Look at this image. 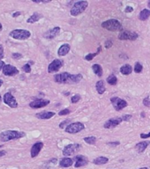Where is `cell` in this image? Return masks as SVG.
<instances>
[{
	"mask_svg": "<svg viewBox=\"0 0 150 169\" xmlns=\"http://www.w3.org/2000/svg\"><path fill=\"white\" fill-rule=\"evenodd\" d=\"M102 27L107 29L111 32H117V31H121L123 29V26L121 23L117 19H109L102 23Z\"/></svg>",
	"mask_w": 150,
	"mask_h": 169,
	"instance_id": "3",
	"label": "cell"
},
{
	"mask_svg": "<svg viewBox=\"0 0 150 169\" xmlns=\"http://www.w3.org/2000/svg\"><path fill=\"white\" fill-rule=\"evenodd\" d=\"M88 5V1H79L74 3V5H73V7L71 9V15L72 16H78L80 13H82L84 11L87 9Z\"/></svg>",
	"mask_w": 150,
	"mask_h": 169,
	"instance_id": "4",
	"label": "cell"
},
{
	"mask_svg": "<svg viewBox=\"0 0 150 169\" xmlns=\"http://www.w3.org/2000/svg\"><path fill=\"white\" fill-rule=\"evenodd\" d=\"M143 104H144V106H146V107H150V98L149 97H146V98L143 100Z\"/></svg>",
	"mask_w": 150,
	"mask_h": 169,
	"instance_id": "36",
	"label": "cell"
},
{
	"mask_svg": "<svg viewBox=\"0 0 150 169\" xmlns=\"http://www.w3.org/2000/svg\"><path fill=\"white\" fill-rule=\"evenodd\" d=\"M92 70H93L94 73L96 74L99 78H101V77L102 76V66H101L100 64H94V65L92 66Z\"/></svg>",
	"mask_w": 150,
	"mask_h": 169,
	"instance_id": "27",
	"label": "cell"
},
{
	"mask_svg": "<svg viewBox=\"0 0 150 169\" xmlns=\"http://www.w3.org/2000/svg\"><path fill=\"white\" fill-rule=\"evenodd\" d=\"M42 147H43V143H42V142H38V143H35V144H34L33 146H32V148H31V152H30L31 157L32 158H35L39 154V152H41Z\"/></svg>",
	"mask_w": 150,
	"mask_h": 169,
	"instance_id": "17",
	"label": "cell"
},
{
	"mask_svg": "<svg viewBox=\"0 0 150 169\" xmlns=\"http://www.w3.org/2000/svg\"><path fill=\"white\" fill-rule=\"evenodd\" d=\"M0 102H1V96H0Z\"/></svg>",
	"mask_w": 150,
	"mask_h": 169,
	"instance_id": "52",
	"label": "cell"
},
{
	"mask_svg": "<svg viewBox=\"0 0 150 169\" xmlns=\"http://www.w3.org/2000/svg\"><path fill=\"white\" fill-rule=\"evenodd\" d=\"M12 57L14 59H20L22 57V55L21 54H19V53H14V54H12Z\"/></svg>",
	"mask_w": 150,
	"mask_h": 169,
	"instance_id": "39",
	"label": "cell"
},
{
	"mask_svg": "<svg viewBox=\"0 0 150 169\" xmlns=\"http://www.w3.org/2000/svg\"><path fill=\"white\" fill-rule=\"evenodd\" d=\"M80 147H81V145L79 144H68L63 150V155H65V156H72V155H73L77 152H79Z\"/></svg>",
	"mask_w": 150,
	"mask_h": 169,
	"instance_id": "9",
	"label": "cell"
},
{
	"mask_svg": "<svg viewBox=\"0 0 150 169\" xmlns=\"http://www.w3.org/2000/svg\"><path fill=\"white\" fill-rule=\"evenodd\" d=\"M2 147H3V146H2V145H0V148H2Z\"/></svg>",
	"mask_w": 150,
	"mask_h": 169,
	"instance_id": "51",
	"label": "cell"
},
{
	"mask_svg": "<svg viewBox=\"0 0 150 169\" xmlns=\"http://www.w3.org/2000/svg\"><path fill=\"white\" fill-rule=\"evenodd\" d=\"M148 6H149V7H150V1H149V2H148Z\"/></svg>",
	"mask_w": 150,
	"mask_h": 169,
	"instance_id": "50",
	"label": "cell"
},
{
	"mask_svg": "<svg viewBox=\"0 0 150 169\" xmlns=\"http://www.w3.org/2000/svg\"><path fill=\"white\" fill-rule=\"evenodd\" d=\"M99 53L98 52H95V53H93V54H88V55H87L86 57H85V60H87V61H91L95 56H97Z\"/></svg>",
	"mask_w": 150,
	"mask_h": 169,
	"instance_id": "32",
	"label": "cell"
},
{
	"mask_svg": "<svg viewBox=\"0 0 150 169\" xmlns=\"http://www.w3.org/2000/svg\"><path fill=\"white\" fill-rule=\"evenodd\" d=\"M149 144L150 141H142V142H140V143H138L135 145V149L139 153H142L148 148V146L149 145Z\"/></svg>",
	"mask_w": 150,
	"mask_h": 169,
	"instance_id": "20",
	"label": "cell"
},
{
	"mask_svg": "<svg viewBox=\"0 0 150 169\" xmlns=\"http://www.w3.org/2000/svg\"><path fill=\"white\" fill-rule=\"evenodd\" d=\"M84 141L88 144H95L96 143V138L95 136H87L84 137Z\"/></svg>",
	"mask_w": 150,
	"mask_h": 169,
	"instance_id": "29",
	"label": "cell"
},
{
	"mask_svg": "<svg viewBox=\"0 0 150 169\" xmlns=\"http://www.w3.org/2000/svg\"><path fill=\"white\" fill-rule=\"evenodd\" d=\"M112 45H113V42H111L110 40H109V41H106V42H105L104 47L108 50V49H110V48L112 47Z\"/></svg>",
	"mask_w": 150,
	"mask_h": 169,
	"instance_id": "37",
	"label": "cell"
},
{
	"mask_svg": "<svg viewBox=\"0 0 150 169\" xmlns=\"http://www.w3.org/2000/svg\"><path fill=\"white\" fill-rule=\"evenodd\" d=\"M83 76L81 74H70L68 72H63L57 74L54 77L55 82L59 84H70V83H79Z\"/></svg>",
	"mask_w": 150,
	"mask_h": 169,
	"instance_id": "1",
	"label": "cell"
},
{
	"mask_svg": "<svg viewBox=\"0 0 150 169\" xmlns=\"http://www.w3.org/2000/svg\"><path fill=\"white\" fill-rule=\"evenodd\" d=\"M60 32V27L59 26H56V27H53L50 30H48L45 34H43V37L46 38V39H53L55 38L56 36H58Z\"/></svg>",
	"mask_w": 150,
	"mask_h": 169,
	"instance_id": "16",
	"label": "cell"
},
{
	"mask_svg": "<svg viewBox=\"0 0 150 169\" xmlns=\"http://www.w3.org/2000/svg\"><path fill=\"white\" fill-rule=\"evenodd\" d=\"M25 136L24 132H19L16 130H6L0 134V140L3 142H8L11 140H15Z\"/></svg>",
	"mask_w": 150,
	"mask_h": 169,
	"instance_id": "2",
	"label": "cell"
},
{
	"mask_svg": "<svg viewBox=\"0 0 150 169\" xmlns=\"http://www.w3.org/2000/svg\"><path fill=\"white\" fill-rule=\"evenodd\" d=\"M70 50H71V46L69 44H67V43H65V44H63L59 49L58 55H59V57H65V56H66L67 54L69 53Z\"/></svg>",
	"mask_w": 150,
	"mask_h": 169,
	"instance_id": "18",
	"label": "cell"
},
{
	"mask_svg": "<svg viewBox=\"0 0 150 169\" xmlns=\"http://www.w3.org/2000/svg\"><path fill=\"white\" fill-rule=\"evenodd\" d=\"M63 61L59 59H55L53 60L50 64H49V67H48V71L50 73H53V72H57L58 71L60 70V68L63 66Z\"/></svg>",
	"mask_w": 150,
	"mask_h": 169,
	"instance_id": "11",
	"label": "cell"
},
{
	"mask_svg": "<svg viewBox=\"0 0 150 169\" xmlns=\"http://www.w3.org/2000/svg\"><path fill=\"white\" fill-rule=\"evenodd\" d=\"M4 102L8 105L10 108H17L18 102L15 100L14 96L10 93H6L4 95Z\"/></svg>",
	"mask_w": 150,
	"mask_h": 169,
	"instance_id": "10",
	"label": "cell"
},
{
	"mask_svg": "<svg viewBox=\"0 0 150 169\" xmlns=\"http://www.w3.org/2000/svg\"><path fill=\"white\" fill-rule=\"evenodd\" d=\"M139 35L137 33L131 32V31H123L118 34L117 38L121 41H135Z\"/></svg>",
	"mask_w": 150,
	"mask_h": 169,
	"instance_id": "8",
	"label": "cell"
},
{
	"mask_svg": "<svg viewBox=\"0 0 150 169\" xmlns=\"http://www.w3.org/2000/svg\"><path fill=\"white\" fill-rule=\"evenodd\" d=\"M22 71H24L27 72V73H29V72L31 71V67H30V64H25V65L22 67Z\"/></svg>",
	"mask_w": 150,
	"mask_h": 169,
	"instance_id": "35",
	"label": "cell"
},
{
	"mask_svg": "<svg viewBox=\"0 0 150 169\" xmlns=\"http://www.w3.org/2000/svg\"><path fill=\"white\" fill-rule=\"evenodd\" d=\"M123 122L122 118H111L108 120L105 123L103 127L105 129H112V128H115L117 127V125H119L121 122Z\"/></svg>",
	"mask_w": 150,
	"mask_h": 169,
	"instance_id": "15",
	"label": "cell"
},
{
	"mask_svg": "<svg viewBox=\"0 0 150 169\" xmlns=\"http://www.w3.org/2000/svg\"><path fill=\"white\" fill-rule=\"evenodd\" d=\"M56 114L54 112H47V111H43L41 113L36 114V117L42 120H48V119L52 118Z\"/></svg>",
	"mask_w": 150,
	"mask_h": 169,
	"instance_id": "19",
	"label": "cell"
},
{
	"mask_svg": "<svg viewBox=\"0 0 150 169\" xmlns=\"http://www.w3.org/2000/svg\"><path fill=\"white\" fill-rule=\"evenodd\" d=\"M95 88H96V91L99 94H103L104 92L106 91V87L104 85V82L102 80H99L96 82L95 84Z\"/></svg>",
	"mask_w": 150,
	"mask_h": 169,
	"instance_id": "22",
	"label": "cell"
},
{
	"mask_svg": "<svg viewBox=\"0 0 150 169\" xmlns=\"http://www.w3.org/2000/svg\"><path fill=\"white\" fill-rule=\"evenodd\" d=\"M120 72L123 75H130L133 72V68L130 64H125L120 68Z\"/></svg>",
	"mask_w": 150,
	"mask_h": 169,
	"instance_id": "23",
	"label": "cell"
},
{
	"mask_svg": "<svg viewBox=\"0 0 150 169\" xmlns=\"http://www.w3.org/2000/svg\"><path fill=\"white\" fill-rule=\"evenodd\" d=\"M71 113V111L70 109H63L61 110L60 112L59 113V115L60 116H66V115H69Z\"/></svg>",
	"mask_w": 150,
	"mask_h": 169,
	"instance_id": "34",
	"label": "cell"
},
{
	"mask_svg": "<svg viewBox=\"0 0 150 169\" xmlns=\"http://www.w3.org/2000/svg\"><path fill=\"white\" fill-rule=\"evenodd\" d=\"M5 63H4V62H3L2 60H0V71H1V70H2V69L4 68V66H5Z\"/></svg>",
	"mask_w": 150,
	"mask_h": 169,
	"instance_id": "45",
	"label": "cell"
},
{
	"mask_svg": "<svg viewBox=\"0 0 150 169\" xmlns=\"http://www.w3.org/2000/svg\"><path fill=\"white\" fill-rule=\"evenodd\" d=\"M108 162H109L108 158H106V157H102V156H101V157H97L96 159H95V160H93V163H94L95 165H97V166L104 165V164H106V163H108Z\"/></svg>",
	"mask_w": 150,
	"mask_h": 169,
	"instance_id": "25",
	"label": "cell"
},
{
	"mask_svg": "<svg viewBox=\"0 0 150 169\" xmlns=\"http://www.w3.org/2000/svg\"><path fill=\"white\" fill-rule=\"evenodd\" d=\"M110 102L113 105V108L117 111L124 109L125 108L127 107V102L123 99H120L118 97H111L110 98Z\"/></svg>",
	"mask_w": 150,
	"mask_h": 169,
	"instance_id": "7",
	"label": "cell"
},
{
	"mask_svg": "<svg viewBox=\"0 0 150 169\" xmlns=\"http://www.w3.org/2000/svg\"><path fill=\"white\" fill-rule=\"evenodd\" d=\"M139 169H149V168H148V167H141V168H139Z\"/></svg>",
	"mask_w": 150,
	"mask_h": 169,
	"instance_id": "48",
	"label": "cell"
},
{
	"mask_svg": "<svg viewBox=\"0 0 150 169\" xmlns=\"http://www.w3.org/2000/svg\"><path fill=\"white\" fill-rule=\"evenodd\" d=\"M1 30H2V25L0 24V31H1Z\"/></svg>",
	"mask_w": 150,
	"mask_h": 169,
	"instance_id": "49",
	"label": "cell"
},
{
	"mask_svg": "<svg viewBox=\"0 0 150 169\" xmlns=\"http://www.w3.org/2000/svg\"><path fill=\"white\" fill-rule=\"evenodd\" d=\"M3 73L5 76H15L19 73V70L11 64H5L3 68Z\"/></svg>",
	"mask_w": 150,
	"mask_h": 169,
	"instance_id": "12",
	"label": "cell"
},
{
	"mask_svg": "<svg viewBox=\"0 0 150 169\" xmlns=\"http://www.w3.org/2000/svg\"><path fill=\"white\" fill-rule=\"evenodd\" d=\"M121 118H122V120H123V121H125V122H127V121H129L130 119L132 118V116H131V115H125V116H122Z\"/></svg>",
	"mask_w": 150,
	"mask_h": 169,
	"instance_id": "38",
	"label": "cell"
},
{
	"mask_svg": "<svg viewBox=\"0 0 150 169\" xmlns=\"http://www.w3.org/2000/svg\"><path fill=\"white\" fill-rule=\"evenodd\" d=\"M108 145H109V146H112V147H115V146H117V145H119L120 144V143L119 142H109V143H108Z\"/></svg>",
	"mask_w": 150,
	"mask_h": 169,
	"instance_id": "40",
	"label": "cell"
},
{
	"mask_svg": "<svg viewBox=\"0 0 150 169\" xmlns=\"http://www.w3.org/2000/svg\"><path fill=\"white\" fill-rule=\"evenodd\" d=\"M88 160L83 155H76L75 156L74 167L76 168L84 167V166L88 165Z\"/></svg>",
	"mask_w": 150,
	"mask_h": 169,
	"instance_id": "14",
	"label": "cell"
},
{
	"mask_svg": "<svg viewBox=\"0 0 150 169\" xmlns=\"http://www.w3.org/2000/svg\"><path fill=\"white\" fill-rule=\"evenodd\" d=\"M21 13L20 12H14L13 14H12V17L13 18H16V17H18V16H20Z\"/></svg>",
	"mask_w": 150,
	"mask_h": 169,
	"instance_id": "44",
	"label": "cell"
},
{
	"mask_svg": "<svg viewBox=\"0 0 150 169\" xmlns=\"http://www.w3.org/2000/svg\"><path fill=\"white\" fill-rule=\"evenodd\" d=\"M49 104H50V101H48V100L38 99V100H35L34 102H30L29 106L32 109H41V108H43V107H45Z\"/></svg>",
	"mask_w": 150,
	"mask_h": 169,
	"instance_id": "13",
	"label": "cell"
},
{
	"mask_svg": "<svg viewBox=\"0 0 150 169\" xmlns=\"http://www.w3.org/2000/svg\"><path fill=\"white\" fill-rule=\"evenodd\" d=\"M80 100V95H79V94H75V95H73V96L71 98V102L74 104V103H77Z\"/></svg>",
	"mask_w": 150,
	"mask_h": 169,
	"instance_id": "33",
	"label": "cell"
},
{
	"mask_svg": "<svg viewBox=\"0 0 150 169\" xmlns=\"http://www.w3.org/2000/svg\"><path fill=\"white\" fill-rule=\"evenodd\" d=\"M85 129V125H84L82 122H73L71 123L70 125L66 128V132L67 133H70V134H75V133H78V132H80L81 130H83Z\"/></svg>",
	"mask_w": 150,
	"mask_h": 169,
	"instance_id": "6",
	"label": "cell"
},
{
	"mask_svg": "<svg viewBox=\"0 0 150 169\" xmlns=\"http://www.w3.org/2000/svg\"><path fill=\"white\" fill-rule=\"evenodd\" d=\"M2 84H3V80H1V79H0V87H1V85H2Z\"/></svg>",
	"mask_w": 150,
	"mask_h": 169,
	"instance_id": "47",
	"label": "cell"
},
{
	"mask_svg": "<svg viewBox=\"0 0 150 169\" xmlns=\"http://www.w3.org/2000/svg\"><path fill=\"white\" fill-rule=\"evenodd\" d=\"M73 161L72 159H70V158H64V159H62L60 160V162H59V166L61 167H70L73 166Z\"/></svg>",
	"mask_w": 150,
	"mask_h": 169,
	"instance_id": "21",
	"label": "cell"
},
{
	"mask_svg": "<svg viewBox=\"0 0 150 169\" xmlns=\"http://www.w3.org/2000/svg\"><path fill=\"white\" fill-rule=\"evenodd\" d=\"M133 11H134V8L131 7V6H127V7L125 9V12H132Z\"/></svg>",
	"mask_w": 150,
	"mask_h": 169,
	"instance_id": "43",
	"label": "cell"
},
{
	"mask_svg": "<svg viewBox=\"0 0 150 169\" xmlns=\"http://www.w3.org/2000/svg\"><path fill=\"white\" fill-rule=\"evenodd\" d=\"M71 122H72V119H66V120L63 121V122L59 124V128H60V129H64L65 127L66 128L68 125L71 124Z\"/></svg>",
	"mask_w": 150,
	"mask_h": 169,
	"instance_id": "31",
	"label": "cell"
},
{
	"mask_svg": "<svg viewBox=\"0 0 150 169\" xmlns=\"http://www.w3.org/2000/svg\"><path fill=\"white\" fill-rule=\"evenodd\" d=\"M107 83L111 85H115L117 83V78L115 75H109L107 78Z\"/></svg>",
	"mask_w": 150,
	"mask_h": 169,
	"instance_id": "28",
	"label": "cell"
},
{
	"mask_svg": "<svg viewBox=\"0 0 150 169\" xmlns=\"http://www.w3.org/2000/svg\"><path fill=\"white\" fill-rule=\"evenodd\" d=\"M150 17V10L148 9H143L141 12H140L139 14V19L144 21V20H147L148 18Z\"/></svg>",
	"mask_w": 150,
	"mask_h": 169,
	"instance_id": "24",
	"label": "cell"
},
{
	"mask_svg": "<svg viewBox=\"0 0 150 169\" xmlns=\"http://www.w3.org/2000/svg\"><path fill=\"white\" fill-rule=\"evenodd\" d=\"M142 70H143L142 64L141 63L137 62V63L135 64V66H134V71H135L136 73H141L142 71Z\"/></svg>",
	"mask_w": 150,
	"mask_h": 169,
	"instance_id": "30",
	"label": "cell"
},
{
	"mask_svg": "<svg viewBox=\"0 0 150 169\" xmlns=\"http://www.w3.org/2000/svg\"><path fill=\"white\" fill-rule=\"evenodd\" d=\"M4 57V48L2 45H0V60Z\"/></svg>",
	"mask_w": 150,
	"mask_h": 169,
	"instance_id": "41",
	"label": "cell"
},
{
	"mask_svg": "<svg viewBox=\"0 0 150 169\" xmlns=\"http://www.w3.org/2000/svg\"><path fill=\"white\" fill-rule=\"evenodd\" d=\"M10 36L15 40H27L31 36V33L24 29H15L10 33Z\"/></svg>",
	"mask_w": 150,
	"mask_h": 169,
	"instance_id": "5",
	"label": "cell"
},
{
	"mask_svg": "<svg viewBox=\"0 0 150 169\" xmlns=\"http://www.w3.org/2000/svg\"><path fill=\"white\" fill-rule=\"evenodd\" d=\"M141 137L143 138V139H147V138H148V137H150V132L149 133H148V134H144V133H141Z\"/></svg>",
	"mask_w": 150,
	"mask_h": 169,
	"instance_id": "42",
	"label": "cell"
},
{
	"mask_svg": "<svg viewBox=\"0 0 150 169\" xmlns=\"http://www.w3.org/2000/svg\"><path fill=\"white\" fill-rule=\"evenodd\" d=\"M5 154H6V152H5V151H0V157L4 156V155H5Z\"/></svg>",
	"mask_w": 150,
	"mask_h": 169,
	"instance_id": "46",
	"label": "cell"
},
{
	"mask_svg": "<svg viewBox=\"0 0 150 169\" xmlns=\"http://www.w3.org/2000/svg\"><path fill=\"white\" fill-rule=\"evenodd\" d=\"M41 18H42V14L38 13V12H34L32 16H30V17L27 19V23H30V24H31V23H34V22L38 21Z\"/></svg>",
	"mask_w": 150,
	"mask_h": 169,
	"instance_id": "26",
	"label": "cell"
}]
</instances>
